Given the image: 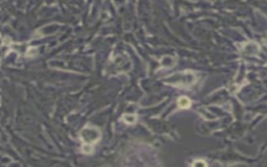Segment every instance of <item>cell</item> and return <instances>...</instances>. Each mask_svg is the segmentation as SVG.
Masks as SVG:
<instances>
[{
  "label": "cell",
  "instance_id": "cell-1",
  "mask_svg": "<svg viewBox=\"0 0 267 167\" xmlns=\"http://www.w3.org/2000/svg\"><path fill=\"white\" fill-rule=\"evenodd\" d=\"M80 139L85 144V152H87V150H89V152H91L92 145L97 143L100 139V132L98 129L94 128V126H86L80 132Z\"/></svg>",
  "mask_w": 267,
  "mask_h": 167
},
{
  "label": "cell",
  "instance_id": "cell-2",
  "mask_svg": "<svg viewBox=\"0 0 267 167\" xmlns=\"http://www.w3.org/2000/svg\"><path fill=\"white\" fill-rule=\"evenodd\" d=\"M191 106V100L188 97L183 96L179 99V107L181 109H188Z\"/></svg>",
  "mask_w": 267,
  "mask_h": 167
},
{
  "label": "cell",
  "instance_id": "cell-3",
  "mask_svg": "<svg viewBox=\"0 0 267 167\" xmlns=\"http://www.w3.org/2000/svg\"><path fill=\"white\" fill-rule=\"evenodd\" d=\"M193 165H203V166H205V165H207V163H205V161H203V162H200V161H197V162L193 163Z\"/></svg>",
  "mask_w": 267,
  "mask_h": 167
}]
</instances>
